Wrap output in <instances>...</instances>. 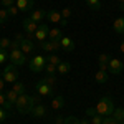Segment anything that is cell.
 I'll use <instances>...</instances> for the list:
<instances>
[{"label":"cell","instance_id":"6da1fadb","mask_svg":"<svg viewBox=\"0 0 124 124\" xmlns=\"http://www.w3.org/2000/svg\"><path fill=\"white\" fill-rule=\"evenodd\" d=\"M94 111L99 116H103V117H104V116H111L113 111H114V101H113V98H111V96H103V98L98 101Z\"/></svg>","mask_w":124,"mask_h":124},{"label":"cell","instance_id":"7a4b0ae2","mask_svg":"<svg viewBox=\"0 0 124 124\" xmlns=\"http://www.w3.org/2000/svg\"><path fill=\"white\" fill-rule=\"evenodd\" d=\"M15 108L18 109V113H22V114L30 113V111H31V106H30V94H27V93L20 94L18 99H17V103H15Z\"/></svg>","mask_w":124,"mask_h":124},{"label":"cell","instance_id":"3957f363","mask_svg":"<svg viewBox=\"0 0 124 124\" xmlns=\"http://www.w3.org/2000/svg\"><path fill=\"white\" fill-rule=\"evenodd\" d=\"M45 66H46V56H43V55H37L30 61V71H33V73H41Z\"/></svg>","mask_w":124,"mask_h":124},{"label":"cell","instance_id":"277c9868","mask_svg":"<svg viewBox=\"0 0 124 124\" xmlns=\"http://www.w3.org/2000/svg\"><path fill=\"white\" fill-rule=\"evenodd\" d=\"M2 76L3 79L7 81V83H17V79H18V71H17V66L13 65V63H8L5 70L2 71Z\"/></svg>","mask_w":124,"mask_h":124},{"label":"cell","instance_id":"5b68a950","mask_svg":"<svg viewBox=\"0 0 124 124\" xmlns=\"http://www.w3.org/2000/svg\"><path fill=\"white\" fill-rule=\"evenodd\" d=\"M22 27H23V30H25V33H27V38L33 40V35L37 33V30H38L40 23H37V22H33L31 18H25L23 22H22Z\"/></svg>","mask_w":124,"mask_h":124},{"label":"cell","instance_id":"8992f818","mask_svg":"<svg viewBox=\"0 0 124 124\" xmlns=\"http://www.w3.org/2000/svg\"><path fill=\"white\" fill-rule=\"evenodd\" d=\"M10 63H13L15 66H23L27 63V55L22 53V50H12L8 55Z\"/></svg>","mask_w":124,"mask_h":124},{"label":"cell","instance_id":"52a82bcc","mask_svg":"<svg viewBox=\"0 0 124 124\" xmlns=\"http://www.w3.org/2000/svg\"><path fill=\"white\" fill-rule=\"evenodd\" d=\"M35 89H37V93L40 96H43V98H48V96H55V89L51 88V86H48L43 79H40L38 83L35 85Z\"/></svg>","mask_w":124,"mask_h":124},{"label":"cell","instance_id":"ba28073f","mask_svg":"<svg viewBox=\"0 0 124 124\" xmlns=\"http://www.w3.org/2000/svg\"><path fill=\"white\" fill-rule=\"evenodd\" d=\"M46 18L50 20L51 23H60L61 27H66L68 25V20L63 18V17H61V12H58V10H48Z\"/></svg>","mask_w":124,"mask_h":124},{"label":"cell","instance_id":"9c48e42d","mask_svg":"<svg viewBox=\"0 0 124 124\" xmlns=\"http://www.w3.org/2000/svg\"><path fill=\"white\" fill-rule=\"evenodd\" d=\"M48 33H50V27H48V23H40L38 30H37V33L33 35V40H37V41H45L48 40Z\"/></svg>","mask_w":124,"mask_h":124},{"label":"cell","instance_id":"30bf717a","mask_svg":"<svg viewBox=\"0 0 124 124\" xmlns=\"http://www.w3.org/2000/svg\"><path fill=\"white\" fill-rule=\"evenodd\" d=\"M108 65H109L111 75H116V76H117V75H121V73L124 71V63L121 61V60H117V58H111Z\"/></svg>","mask_w":124,"mask_h":124},{"label":"cell","instance_id":"8fae6325","mask_svg":"<svg viewBox=\"0 0 124 124\" xmlns=\"http://www.w3.org/2000/svg\"><path fill=\"white\" fill-rule=\"evenodd\" d=\"M30 114L33 116L35 119H43V117H48V109H46V106H45V104L40 103V104H37V106L31 108Z\"/></svg>","mask_w":124,"mask_h":124},{"label":"cell","instance_id":"7c38bea8","mask_svg":"<svg viewBox=\"0 0 124 124\" xmlns=\"http://www.w3.org/2000/svg\"><path fill=\"white\" fill-rule=\"evenodd\" d=\"M35 46H37V43H35L33 40L25 38L23 41H22V45H20V50H22V53H23V55H30V53L35 50Z\"/></svg>","mask_w":124,"mask_h":124},{"label":"cell","instance_id":"4fadbf2b","mask_svg":"<svg viewBox=\"0 0 124 124\" xmlns=\"http://www.w3.org/2000/svg\"><path fill=\"white\" fill-rule=\"evenodd\" d=\"M28 18H31L33 22H37V23H43L45 18H46V12L41 8H37V10H31V13H30Z\"/></svg>","mask_w":124,"mask_h":124},{"label":"cell","instance_id":"5bb4252c","mask_svg":"<svg viewBox=\"0 0 124 124\" xmlns=\"http://www.w3.org/2000/svg\"><path fill=\"white\" fill-rule=\"evenodd\" d=\"M61 41V50L63 51H66V53H71L73 50H75V41L70 38V37H63V38L60 40Z\"/></svg>","mask_w":124,"mask_h":124},{"label":"cell","instance_id":"9a60e30c","mask_svg":"<svg viewBox=\"0 0 124 124\" xmlns=\"http://www.w3.org/2000/svg\"><path fill=\"white\" fill-rule=\"evenodd\" d=\"M33 3H35V0H17L15 2V5L18 7L20 12H30L31 7H33Z\"/></svg>","mask_w":124,"mask_h":124},{"label":"cell","instance_id":"2e32d148","mask_svg":"<svg viewBox=\"0 0 124 124\" xmlns=\"http://www.w3.org/2000/svg\"><path fill=\"white\" fill-rule=\"evenodd\" d=\"M113 30L117 35H124V17H117L113 23Z\"/></svg>","mask_w":124,"mask_h":124},{"label":"cell","instance_id":"e0dca14e","mask_svg":"<svg viewBox=\"0 0 124 124\" xmlns=\"http://www.w3.org/2000/svg\"><path fill=\"white\" fill-rule=\"evenodd\" d=\"M51 109H55V111H56V109H61V108H63V106H65V98H63V96L61 94H58V96H55V98H53V101H51Z\"/></svg>","mask_w":124,"mask_h":124},{"label":"cell","instance_id":"ac0fdd59","mask_svg":"<svg viewBox=\"0 0 124 124\" xmlns=\"http://www.w3.org/2000/svg\"><path fill=\"white\" fill-rule=\"evenodd\" d=\"M63 38V31L61 28H50V33H48V40H61Z\"/></svg>","mask_w":124,"mask_h":124},{"label":"cell","instance_id":"d6986e66","mask_svg":"<svg viewBox=\"0 0 124 124\" xmlns=\"http://www.w3.org/2000/svg\"><path fill=\"white\" fill-rule=\"evenodd\" d=\"M96 83H99V85H103V83H106L108 79H109V76H108V71H101V70H98L96 71Z\"/></svg>","mask_w":124,"mask_h":124},{"label":"cell","instance_id":"ffe728a7","mask_svg":"<svg viewBox=\"0 0 124 124\" xmlns=\"http://www.w3.org/2000/svg\"><path fill=\"white\" fill-rule=\"evenodd\" d=\"M113 117H114L117 123H124V109L123 108H114V111H113Z\"/></svg>","mask_w":124,"mask_h":124},{"label":"cell","instance_id":"44dd1931","mask_svg":"<svg viewBox=\"0 0 124 124\" xmlns=\"http://www.w3.org/2000/svg\"><path fill=\"white\" fill-rule=\"evenodd\" d=\"M70 70H71V63H68V61H61L58 65V73L60 75H68Z\"/></svg>","mask_w":124,"mask_h":124},{"label":"cell","instance_id":"7402d4cb","mask_svg":"<svg viewBox=\"0 0 124 124\" xmlns=\"http://www.w3.org/2000/svg\"><path fill=\"white\" fill-rule=\"evenodd\" d=\"M0 108H5L7 111H10V109L13 108V104H12V103H10L8 99H7L5 93H0Z\"/></svg>","mask_w":124,"mask_h":124},{"label":"cell","instance_id":"603a6c76","mask_svg":"<svg viewBox=\"0 0 124 124\" xmlns=\"http://www.w3.org/2000/svg\"><path fill=\"white\" fill-rule=\"evenodd\" d=\"M38 45H40V48H41V50H45V53H48V55H50V53H55V51H53V45H51V41H50V40L40 41Z\"/></svg>","mask_w":124,"mask_h":124},{"label":"cell","instance_id":"cb8c5ba5","mask_svg":"<svg viewBox=\"0 0 124 124\" xmlns=\"http://www.w3.org/2000/svg\"><path fill=\"white\" fill-rule=\"evenodd\" d=\"M5 96H7V99H8L10 103L15 106V103H17V99H18V96H20V94H17L13 89H7V91H5Z\"/></svg>","mask_w":124,"mask_h":124},{"label":"cell","instance_id":"d4e9b609","mask_svg":"<svg viewBox=\"0 0 124 124\" xmlns=\"http://www.w3.org/2000/svg\"><path fill=\"white\" fill-rule=\"evenodd\" d=\"M46 63H51V65L58 66L61 63V58L58 56V55H55V53H50V55H46Z\"/></svg>","mask_w":124,"mask_h":124},{"label":"cell","instance_id":"484cf974","mask_svg":"<svg viewBox=\"0 0 124 124\" xmlns=\"http://www.w3.org/2000/svg\"><path fill=\"white\" fill-rule=\"evenodd\" d=\"M86 5L91 10H94V12H98V10L101 8V2L99 0H86Z\"/></svg>","mask_w":124,"mask_h":124},{"label":"cell","instance_id":"4316f807","mask_svg":"<svg viewBox=\"0 0 124 124\" xmlns=\"http://www.w3.org/2000/svg\"><path fill=\"white\" fill-rule=\"evenodd\" d=\"M17 94H23L25 93V85L22 83V81H17V83H13V88H12Z\"/></svg>","mask_w":124,"mask_h":124},{"label":"cell","instance_id":"83f0119b","mask_svg":"<svg viewBox=\"0 0 124 124\" xmlns=\"http://www.w3.org/2000/svg\"><path fill=\"white\" fill-rule=\"evenodd\" d=\"M41 79H43L48 86H51V88H55V85H56V78H55V75H46V76L41 78Z\"/></svg>","mask_w":124,"mask_h":124},{"label":"cell","instance_id":"f1b7e54d","mask_svg":"<svg viewBox=\"0 0 124 124\" xmlns=\"http://www.w3.org/2000/svg\"><path fill=\"white\" fill-rule=\"evenodd\" d=\"M8 17H10V15H8V10H7V8H2V10H0V25H3V23L7 22Z\"/></svg>","mask_w":124,"mask_h":124},{"label":"cell","instance_id":"f546056e","mask_svg":"<svg viewBox=\"0 0 124 124\" xmlns=\"http://www.w3.org/2000/svg\"><path fill=\"white\" fill-rule=\"evenodd\" d=\"M45 71H46V75H55V73L58 71V66L51 65V63H46V66H45Z\"/></svg>","mask_w":124,"mask_h":124},{"label":"cell","instance_id":"4dcf8cb0","mask_svg":"<svg viewBox=\"0 0 124 124\" xmlns=\"http://www.w3.org/2000/svg\"><path fill=\"white\" fill-rule=\"evenodd\" d=\"M10 45H12V41H10L8 38L0 40V50H10Z\"/></svg>","mask_w":124,"mask_h":124},{"label":"cell","instance_id":"1f68e13d","mask_svg":"<svg viewBox=\"0 0 124 124\" xmlns=\"http://www.w3.org/2000/svg\"><path fill=\"white\" fill-rule=\"evenodd\" d=\"M91 124H103V116L94 113V114L91 116Z\"/></svg>","mask_w":124,"mask_h":124},{"label":"cell","instance_id":"d6a6232c","mask_svg":"<svg viewBox=\"0 0 124 124\" xmlns=\"http://www.w3.org/2000/svg\"><path fill=\"white\" fill-rule=\"evenodd\" d=\"M103 124H121V123H117L113 116H104L103 117Z\"/></svg>","mask_w":124,"mask_h":124},{"label":"cell","instance_id":"836d02e7","mask_svg":"<svg viewBox=\"0 0 124 124\" xmlns=\"http://www.w3.org/2000/svg\"><path fill=\"white\" fill-rule=\"evenodd\" d=\"M109 60H111V58L108 56L106 53H99V55H98V63H109Z\"/></svg>","mask_w":124,"mask_h":124},{"label":"cell","instance_id":"e575fe53","mask_svg":"<svg viewBox=\"0 0 124 124\" xmlns=\"http://www.w3.org/2000/svg\"><path fill=\"white\" fill-rule=\"evenodd\" d=\"M7 60H8V53H7V50H0V65H3Z\"/></svg>","mask_w":124,"mask_h":124},{"label":"cell","instance_id":"d590c367","mask_svg":"<svg viewBox=\"0 0 124 124\" xmlns=\"http://www.w3.org/2000/svg\"><path fill=\"white\" fill-rule=\"evenodd\" d=\"M70 15H71V8H70V7H65V8L61 10V17H63L65 20L70 18Z\"/></svg>","mask_w":124,"mask_h":124},{"label":"cell","instance_id":"8d00e7d4","mask_svg":"<svg viewBox=\"0 0 124 124\" xmlns=\"http://www.w3.org/2000/svg\"><path fill=\"white\" fill-rule=\"evenodd\" d=\"M50 41H51V45H53V51L61 50V41H60V40H50Z\"/></svg>","mask_w":124,"mask_h":124},{"label":"cell","instance_id":"74e56055","mask_svg":"<svg viewBox=\"0 0 124 124\" xmlns=\"http://www.w3.org/2000/svg\"><path fill=\"white\" fill-rule=\"evenodd\" d=\"M7 117H8V113H7V109H5V108H0V123H3Z\"/></svg>","mask_w":124,"mask_h":124},{"label":"cell","instance_id":"f35d334b","mask_svg":"<svg viewBox=\"0 0 124 124\" xmlns=\"http://www.w3.org/2000/svg\"><path fill=\"white\" fill-rule=\"evenodd\" d=\"M0 2H2L3 8H8V7H12V5H15V2H17V0H0Z\"/></svg>","mask_w":124,"mask_h":124},{"label":"cell","instance_id":"ab89813d","mask_svg":"<svg viewBox=\"0 0 124 124\" xmlns=\"http://www.w3.org/2000/svg\"><path fill=\"white\" fill-rule=\"evenodd\" d=\"M8 15H12V17H13V15H17V13H18L20 10H18V7H17V5H12V7H8Z\"/></svg>","mask_w":124,"mask_h":124},{"label":"cell","instance_id":"60d3db41","mask_svg":"<svg viewBox=\"0 0 124 124\" xmlns=\"http://www.w3.org/2000/svg\"><path fill=\"white\" fill-rule=\"evenodd\" d=\"M98 70H101V71H109V65H108V63H98Z\"/></svg>","mask_w":124,"mask_h":124},{"label":"cell","instance_id":"b9f144b4","mask_svg":"<svg viewBox=\"0 0 124 124\" xmlns=\"http://www.w3.org/2000/svg\"><path fill=\"white\" fill-rule=\"evenodd\" d=\"M12 50H20V41L13 40V41H12V45H10V51H12Z\"/></svg>","mask_w":124,"mask_h":124},{"label":"cell","instance_id":"7bdbcfd3","mask_svg":"<svg viewBox=\"0 0 124 124\" xmlns=\"http://www.w3.org/2000/svg\"><path fill=\"white\" fill-rule=\"evenodd\" d=\"M5 83H7V81H5L3 78H0V93H3V91H5Z\"/></svg>","mask_w":124,"mask_h":124},{"label":"cell","instance_id":"ee69618b","mask_svg":"<svg viewBox=\"0 0 124 124\" xmlns=\"http://www.w3.org/2000/svg\"><path fill=\"white\" fill-rule=\"evenodd\" d=\"M94 113H96V111H94V108H88V109H86V114H88V116H93Z\"/></svg>","mask_w":124,"mask_h":124},{"label":"cell","instance_id":"f6af8a7d","mask_svg":"<svg viewBox=\"0 0 124 124\" xmlns=\"http://www.w3.org/2000/svg\"><path fill=\"white\" fill-rule=\"evenodd\" d=\"M55 124H65V119H63V117H60V116H58L56 119H55Z\"/></svg>","mask_w":124,"mask_h":124},{"label":"cell","instance_id":"bcb514c9","mask_svg":"<svg viewBox=\"0 0 124 124\" xmlns=\"http://www.w3.org/2000/svg\"><path fill=\"white\" fill-rule=\"evenodd\" d=\"M79 123H81V124H91L88 119H86V117H85V119H79Z\"/></svg>","mask_w":124,"mask_h":124},{"label":"cell","instance_id":"7dc6e473","mask_svg":"<svg viewBox=\"0 0 124 124\" xmlns=\"http://www.w3.org/2000/svg\"><path fill=\"white\" fill-rule=\"evenodd\" d=\"M119 50H121V51H123V53H124V41H123V43H121V46H119Z\"/></svg>","mask_w":124,"mask_h":124},{"label":"cell","instance_id":"c3c4849f","mask_svg":"<svg viewBox=\"0 0 124 124\" xmlns=\"http://www.w3.org/2000/svg\"><path fill=\"white\" fill-rule=\"evenodd\" d=\"M119 8H121V10L124 12V3H119Z\"/></svg>","mask_w":124,"mask_h":124},{"label":"cell","instance_id":"681fc988","mask_svg":"<svg viewBox=\"0 0 124 124\" xmlns=\"http://www.w3.org/2000/svg\"><path fill=\"white\" fill-rule=\"evenodd\" d=\"M117 2H119V3H124V0H117Z\"/></svg>","mask_w":124,"mask_h":124},{"label":"cell","instance_id":"f907efd6","mask_svg":"<svg viewBox=\"0 0 124 124\" xmlns=\"http://www.w3.org/2000/svg\"><path fill=\"white\" fill-rule=\"evenodd\" d=\"M121 124H124V123H121Z\"/></svg>","mask_w":124,"mask_h":124},{"label":"cell","instance_id":"816d5d0a","mask_svg":"<svg viewBox=\"0 0 124 124\" xmlns=\"http://www.w3.org/2000/svg\"><path fill=\"white\" fill-rule=\"evenodd\" d=\"M0 124H2V123H0Z\"/></svg>","mask_w":124,"mask_h":124}]
</instances>
